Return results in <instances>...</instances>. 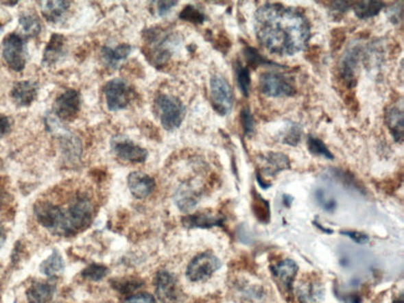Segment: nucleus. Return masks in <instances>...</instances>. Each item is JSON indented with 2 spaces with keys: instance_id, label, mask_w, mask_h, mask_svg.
<instances>
[{
  "instance_id": "nucleus-4",
  "label": "nucleus",
  "mask_w": 404,
  "mask_h": 303,
  "mask_svg": "<svg viewBox=\"0 0 404 303\" xmlns=\"http://www.w3.org/2000/svg\"><path fill=\"white\" fill-rule=\"evenodd\" d=\"M161 125L166 131H174L182 125L186 117V107L182 101L168 93H158L154 99Z\"/></svg>"
},
{
  "instance_id": "nucleus-21",
  "label": "nucleus",
  "mask_w": 404,
  "mask_h": 303,
  "mask_svg": "<svg viewBox=\"0 0 404 303\" xmlns=\"http://www.w3.org/2000/svg\"><path fill=\"white\" fill-rule=\"evenodd\" d=\"M200 194L199 191L191 184H182L174 194V202L178 206L179 210L189 213L198 204Z\"/></svg>"
},
{
  "instance_id": "nucleus-23",
  "label": "nucleus",
  "mask_w": 404,
  "mask_h": 303,
  "mask_svg": "<svg viewBox=\"0 0 404 303\" xmlns=\"http://www.w3.org/2000/svg\"><path fill=\"white\" fill-rule=\"evenodd\" d=\"M132 53V47L128 44H121L116 47H102V59L104 62L106 64V66L111 67V69H117L119 64L126 60L130 53Z\"/></svg>"
},
{
  "instance_id": "nucleus-22",
  "label": "nucleus",
  "mask_w": 404,
  "mask_h": 303,
  "mask_svg": "<svg viewBox=\"0 0 404 303\" xmlns=\"http://www.w3.org/2000/svg\"><path fill=\"white\" fill-rule=\"evenodd\" d=\"M385 123L392 137L397 143H402L404 137L403 110L402 106H393L385 113Z\"/></svg>"
},
{
  "instance_id": "nucleus-44",
  "label": "nucleus",
  "mask_w": 404,
  "mask_h": 303,
  "mask_svg": "<svg viewBox=\"0 0 404 303\" xmlns=\"http://www.w3.org/2000/svg\"><path fill=\"white\" fill-rule=\"evenodd\" d=\"M330 4V8L336 13H346L350 9V3L347 1H332Z\"/></svg>"
},
{
  "instance_id": "nucleus-41",
  "label": "nucleus",
  "mask_w": 404,
  "mask_h": 303,
  "mask_svg": "<svg viewBox=\"0 0 404 303\" xmlns=\"http://www.w3.org/2000/svg\"><path fill=\"white\" fill-rule=\"evenodd\" d=\"M123 303H157L156 298L150 293H136L127 297Z\"/></svg>"
},
{
  "instance_id": "nucleus-39",
  "label": "nucleus",
  "mask_w": 404,
  "mask_h": 303,
  "mask_svg": "<svg viewBox=\"0 0 404 303\" xmlns=\"http://www.w3.org/2000/svg\"><path fill=\"white\" fill-rule=\"evenodd\" d=\"M240 122H241L243 130H244L246 136H252L254 130H255V122H254V117L248 107L243 108V111L240 113Z\"/></svg>"
},
{
  "instance_id": "nucleus-45",
  "label": "nucleus",
  "mask_w": 404,
  "mask_h": 303,
  "mask_svg": "<svg viewBox=\"0 0 404 303\" xmlns=\"http://www.w3.org/2000/svg\"><path fill=\"white\" fill-rule=\"evenodd\" d=\"M257 179H258L259 184H260V186H261L263 189H268V188L272 185L269 182L264 180V177H261L259 173L257 174Z\"/></svg>"
},
{
  "instance_id": "nucleus-9",
  "label": "nucleus",
  "mask_w": 404,
  "mask_h": 303,
  "mask_svg": "<svg viewBox=\"0 0 404 303\" xmlns=\"http://www.w3.org/2000/svg\"><path fill=\"white\" fill-rule=\"evenodd\" d=\"M222 267V261L213 252H202L187 267V277L192 282L206 281Z\"/></svg>"
},
{
  "instance_id": "nucleus-29",
  "label": "nucleus",
  "mask_w": 404,
  "mask_h": 303,
  "mask_svg": "<svg viewBox=\"0 0 404 303\" xmlns=\"http://www.w3.org/2000/svg\"><path fill=\"white\" fill-rule=\"evenodd\" d=\"M331 173L332 177L336 179L337 182H340L344 186H346L347 189H351V191H356L358 193L366 194L365 186L361 184L357 179H356V177L353 174H351L350 171L333 169V171H331Z\"/></svg>"
},
{
  "instance_id": "nucleus-43",
  "label": "nucleus",
  "mask_w": 404,
  "mask_h": 303,
  "mask_svg": "<svg viewBox=\"0 0 404 303\" xmlns=\"http://www.w3.org/2000/svg\"><path fill=\"white\" fill-rule=\"evenodd\" d=\"M10 127H12V125H10L9 119H8L7 116L0 113V138L4 137L10 131Z\"/></svg>"
},
{
  "instance_id": "nucleus-11",
  "label": "nucleus",
  "mask_w": 404,
  "mask_h": 303,
  "mask_svg": "<svg viewBox=\"0 0 404 303\" xmlns=\"http://www.w3.org/2000/svg\"><path fill=\"white\" fill-rule=\"evenodd\" d=\"M156 296L161 303H178L180 298L177 278L168 271H159L154 278Z\"/></svg>"
},
{
  "instance_id": "nucleus-30",
  "label": "nucleus",
  "mask_w": 404,
  "mask_h": 303,
  "mask_svg": "<svg viewBox=\"0 0 404 303\" xmlns=\"http://www.w3.org/2000/svg\"><path fill=\"white\" fill-rule=\"evenodd\" d=\"M19 25L21 27V32L25 35V39L38 36L41 33V23L38 18H35L30 14L20 15Z\"/></svg>"
},
{
  "instance_id": "nucleus-24",
  "label": "nucleus",
  "mask_w": 404,
  "mask_h": 303,
  "mask_svg": "<svg viewBox=\"0 0 404 303\" xmlns=\"http://www.w3.org/2000/svg\"><path fill=\"white\" fill-rule=\"evenodd\" d=\"M70 1H44L41 3L40 9L44 18L51 23L58 24L65 18L69 9H70Z\"/></svg>"
},
{
  "instance_id": "nucleus-15",
  "label": "nucleus",
  "mask_w": 404,
  "mask_h": 303,
  "mask_svg": "<svg viewBox=\"0 0 404 303\" xmlns=\"http://www.w3.org/2000/svg\"><path fill=\"white\" fill-rule=\"evenodd\" d=\"M263 165L260 168L259 174L261 177H275L280 171H286L290 168V159L284 153L270 152L266 156L261 157Z\"/></svg>"
},
{
  "instance_id": "nucleus-42",
  "label": "nucleus",
  "mask_w": 404,
  "mask_h": 303,
  "mask_svg": "<svg viewBox=\"0 0 404 303\" xmlns=\"http://www.w3.org/2000/svg\"><path fill=\"white\" fill-rule=\"evenodd\" d=\"M156 4H157V13H158L159 16H165L178 3L177 1H157Z\"/></svg>"
},
{
  "instance_id": "nucleus-26",
  "label": "nucleus",
  "mask_w": 404,
  "mask_h": 303,
  "mask_svg": "<svg viewBox=\"0 0 404 303\" xmlns=\"http://www.w3.org/2000/svg\"><path fill=\"white\" fill-rule=\"evenodd\" d=\"M65 269L64 258L61 256L59 251L54 250L53 254L47 257V260L43 261L40 265V272L47 277H54L60 275Z\"/></svg>"
},
{
  "instance_id": "nucleus-6",
  "label": "nucleus",
  "mask_w": 404,
  "mask_h": 303,
  "mask_svg": "<svg viewBox=\"0 0 404 303\" xmlns=\"http://www.w3.org/2000/svg\"><path fill=\"white\" fill-rule=\"evenodd\" d=\"M260 91L268 97H287L296 93L292 76L281 73H264L259 80Z\"/></svg>"
},
{
  "instance_id": "nucleus-5",
  "label": "nucleus",
  "mask_w": 404,
  "mask_h": 303,
  "mask_svg": "<svg viewBox=\"0 0 404 303\" xmlns=\"http://www.w3.org/2000/svg\"><path fill=\"white\" fill-rule=\"evenodd\" d=\"M3 58L8 66L16 73H21L27 60V39L19 34H8L3 40Z\"/></svg>"
},
{
  "instance_id": "nucleus-46",
  "label": "nucleus",
  "mask_w": 404,
  "mask_h": 303,
  "mask_svg": "<svg viewBox=\"0 0 404 303\" xmlns=\"http://www.w3.org/2000/svg\"><path fill=\"white\" fill-rule=\"evenodd\" d=\"M283 200H284V205H285V206H290L294 199H292V197H289L287 194H284V195H283Z\"/></svg>"
},
{
  "instance_id": "nucleus-19",
  "label": "nucleus",
  "mask_w": 404,
  "mask_h": 303,
  "mask_svg": "<svg viewBox=\"0 0 404 303\" xmlns=\"http://www.w3.org/2000/svg\"><path fill=\"white\" fill-rule=\"evenodd\" d=\"M296 296L300 303H321L324 298L322 284L316 278L304 280L296 289Z\"/></svg>"
},
{
  "instance_id": "nucleus-47",
  "label": "nucleus",
  "mask_w": 404,
  "mask_h": 303,
  "mask_svg": "<svg viewBox=\"0 0 404 303\" xmlns=\"http://www.w3.org/2000/svg\"><path fill=\"white\" fill-rule=\"evenodd\" d=\"M5 240H7V235H5V232L3 229H0V247L4 245Z\"/></svg>"
},
{
  "instance_id": "nucleus-34",
  "label": "nucleus",
  "mask_w": 404,
  "mask_h": 303,
  "mask_svg": "<svg viewBox=\"0 0 404 303\" xmlns=\"http://www.w3.org/2000/svg\"><path fill=\"white\" fill-rule=\"evenodd\" d=\"M244 55H246V59L248 64H249V67H252V69L260 66V65H270V64H272V61L266 60L261 53H259L257 49L252 47H246Z\"/></svg>"
},
{
  "instance_id": "nucleus-40",
  "label": "nucleus",
  "mask_w": 404,
  "mask_h": 303,
  "mask_svg": "<svg viewBox=\"0 0 404 303\" xmlns=\"http://www.w3.org/2000/svg\"><path fill=\"white\" fill-rule=\"evenodd\" d=\"M341 234L352 239L356 244L365 245L370 241V237L365 232H361V231L344 230L341 231Z\"/></svg>"
},
{
  "instance_id": "nucleus-28",
  "label": "nucleus",
  "mask_w": 404,
  "mask_h": 303,
  "mask_svg": "<svg viewBox=\"0 0 404 303\" xmlns=\"http://www.w3.org/2000/svg\"><path fill=\"white\" fill-rule=\"evenodd\" d=\"M385 7L382 1H358L355 3L353 10L359 19H368L378 15Z\"/></svg>"
},
{
  "instance_id": "nucleus-48",
  "label": "nucleus",
  "mask_w": 404,
  "mask_h": 303,
  "mask_svg": "<svg viewBox=\"0 0 404 303\" xmlns=\"http://www.w3.org/2000/svg\"><path fill=\"white\" fill-rule=\"evenodd\" d=\"M393 303H404L403 302V296H402V295H401V296H399V298H398V300H396V301H394V302Z\"/></svg>"
},
{
  "instance_id": "nucleus-17",
  "label": "nucleus",
  "mask_w": 404,
  "mask_h": 303,
  "mask_svg": "<svg viewBox=\"0 0 404 303\" xmlns=\"http://www.w3.org/2000/svg\"><path fill=\"white\" fill-rule=\"evenodd\" d=\"M361 55V47L355 45L346 51L344 58L340 62V75L341 79L345 81L347 85L356 84V71H357L358 60Z\"/></svg>"
},
{
  "instance_id": "nucleus-14",
  "label": "nucleus",
  "mask_w": 404,
  "mask_h": 303,
  "mask_svg": "<svg viewBox=\"0 0 404 303\" xmlns=\"http://www.w3.org/2000/svg\"><path fill=\"white\" fill-rule=\"evenodd\" d=\"M182 223L189 229H194V228L209 229L214 226H223L226 223V217L223 214H217L213 211H200V213L186 215L182 219Z\"/></svg>"
},
{
  "instance_id": "nucleus-7",
  "label": "nucleus",
  "mask_w": 404,
  "mask_h": 303,
  "mask_svg": "<svg viewBox=\"0 0 404 303\" xmlns=\"http://www.w3.org/2000/svg\"><path fill=\"white\" fill-rule=\"evenodd\" d=\"M209 86H211V101H212L213 108L220 116H226L232 111L233 104H234L232 86L229 85L228 80L220 73L213 75Z\"/></svg>"
},
{
  "instance_id": "nucleus-35",
  "label": "nucleus",
  "mask_w": 404,
  "mask_h": 303,
  "mask_svg": "<svg viewBox=\"0 0 404 303\" xmlns=\"http://www.w3.org/2000/svg\"><path fill=\"white\" fill-rule=\"evenodd\" d=\"M301 137H302V128H301V125H298V123H292L290 127L287 128L285 134H283L281 142L285 143V145L295 147L301 141Z\"/></svg>"
},
{
  "instance_id": "nucleus-18",
  "label": "nucleus",
  "mask_w": 404,
  "mask_h": 303,
  "mask_svg": "<svg viewBox=\"0 0 404 303\" xmlns=\"http://www.w3.org/2000/svg\"><path fill=\"white\" fill-rule=\"evenodd\" d=\"M38 96V85L34 81H19L13 86L10 97L18 107H29Z\"/></svg>"
},
{
  "instance_id": "nucleus-36",
  "label": "nucleus",
  "mask_w": 404,
  "mask_h": 303,
  "mask_svg": "<svg viewBox=\"0 0 404 303\" xmlns=\"http://www.w3.org/2000/svg\"><path fill=\"white\" fill-rule=\"evenodd\" d=\"M108 269L106 266L99 264H91L87 266L85 270L82 271V276L91 280V281H101L104 277L106 276Z\"/></svg>"
},
{
  "instance_id": "nucleus-2",
  "label": "nucleus",
  "mask_w": 404,
  "mask_h": 303,
  "mask_svg": "<svg viewBox=\"0 0 404 303\" xmlns=\"http://www.w3.org/2000/svg\"><path fill=\"white\" fill-rule=\"evenodd\" d=\"M147 59L153 66H165L180 45L178 34L163 29H150L145 35Z\"/></svg>"
},
{
  "instance_id": "nucleus-31",
  "label": "nucleus",
  "mask_w": 404,
  "mask_h": 303,
  "mask_svg": "<svg viewBox=\"0 0 404 303\" xmlns=\"http://www.w3.org/2000/svg\"><path fill=\"white\" fill-rule=\"evenodd\" d=\"M235 75H237V82H238L239 90L246 97L249 96L250 91V85H252V79H250V70L249 67H246L238 62L235 65Z\"/></svg>"
},
{
  "instance_id": "nucleus-33",
  "label": "nucleus",
  "mask_w": 404,
  "mask_h": 303,
  "mask_svg": "<svg viewBox=\"0 0 404 303\" xmlns=\"http://www.w3.org/2000/svg\"><path fill=\"white\" fill-rule=\"evenodd\" d=\"M179 18L188 23H192L195 25H202L204 21H206V15L202 13L199 9L194 7V5H187L180 14H179Z\"/></svg>"
},
{
  "instance_id": "nucleus-1",
  "label": "nucleus",
  "mask_w": 404,
  "mask_h": 303,
  "mask_svg": "<svg viewBox=\"0 0 404 303\" xmlns=\"http://www.w3.org/2000/svg\"><path fill=\"white\" fill-rule=\"evenodd\" d=\"M255 34L272 53L292 56L302 51L310 40V23L298 9L268 3L255 13Z\"/></svg>"
},
{
  "instance_id": "nucleus-38",
  "label": "nucleus",
  "mask_w": 404,
  "mask_h": 303,
  "mask_svg": "<svg viewBox=\"0 0 404 303\" xmlns=\"http://www.w3.org/2000/svg\"><path fill=\"white\" fill-rule=\"evenodd\" d=\"M316 200H318V205L326 211H335L336 209V206H337V203H336V200L335 199L331 198L330 195H327V193H326L324 189H318L316 191Z\"/></svg>"
},
{
  "instance_id": "nucleus-20",
  "label": "nucleus",
  "mask_w": 404,
  "mask_h": 303,
  "mask_svg": "<svg viewBox=\"0 0 404 303\" xmlns=\"http://www.w3.org/2000/svg\"><path fill=\"white\" fill-rule=\"evenodd\" d=\"M67 39L61 34H53L43 55V65L53 66L65 56Z\"/></svg>"
},
{
  "instance_id": "nucleus-25",
  "label": "nucleus",
  "mask_w": 404,
  "mask_h": 303,
  "mask_svg": "<svg viewBox=\"0 0 404 303\" xmlns=\"http://www.w3.org/2000/svg\"><path fill=\"white\" fill-rule=\"evenodd\" d=\"M55 286L50 282H34L27 291V303H47L53 298Z\"/></svg>"
},
{
  "instance_id": "nucleus-3",
  "label": "nucleus",
  "mask_w": 404,
  "mask_h": 303,
  "mask_svg": "<svg viewBox=\"0 0 404 303\" xmlns=\"http://www.w3.org/2000/svg\"><path fill=\"white\" fill-rule=\"evenodd\" d=\"M64 209V208H62ZM93 204L86 194H78L73 202L64 209V224L61 235L71 237L84 230L91 223Z\"/></svg>"
},
{
  "instance_id": "nucleus-12",
  "label": "nucleus",
  "mask_w": 404,
  "mask_h": 303,
  "mask_svg": "<svg viewBox=\"0 0 404 303\" xmlns=\"http://www.w3.org/2000/svg\"><path fill=\"white\" fill-rule=\"evenodd\" d=\"M272 277L275 278L280 290L286 295H292L294 291V281L296 278L298 272V266L295 261L285 258L276 264L272 265L270 267Z\"/></svg>"
},
{
  "instance_id": "nucleus-32",
  "label": "nucleus",
  "mask_w": 404,
  "mask_h": 303,
  "mask_svg": "<svg viewBox=\"0 0 404 303\" xmlns=\"http://www.w3.org/2000/svg\"><path fill=\"white\" fill-rule=\"evenodd\" d=\"M307 148L311 152L313 156L324 157L326 159H333V154L331 151L327 148V145L324 143V141L315 137V136H309L307 138Z\"/></svg>"
},
{
  "instance_id": "nucleus-13",
  "label": "nucleus",
  "mask_w": 404,
  "mask_h": 303,
  "mask_svg": "<svg viewBox=\"0 0 404 303\" xmlns=\"http://www.w3.org/2000/svg\"><path fill=\"white\" fill-rule=\"evenodd\" d=\"M111 148L116 157L130 163H145L148 152L130 139L117 137L111 142Z\"/></svg>"
},
{
  "instance_id": "nucleus-37",
  "label": "nucleus",
  "mask_w": 404,
  "mask_h": 303,
  "mask_svg": "<svg viewBox=\"0 0 404 303\" xmlns=\"http://www.w3.org/2000/svg\"><path fill=\"white\" fill-rule=\"evenodd\" d=\"M112 286L121 293H132L133 291L139 290L143 284L139 280H119L112 281Z\"/></svg>"
},
{
  "instance_id": "nucleus-27",
  "label": "nucleus",
  "mask_w": 404,
  "mask_h": 303,
  "mask_svg": "<svg viewBox=\"0 0 404 303\" xmlns=\"http://www.w3.org/2000/svg\"><path fill=\"white\" fill-rule=\"evenodd\" d=\"M252 209L255 218L260 223L268 224L270 221V205L255 189L252 191Z\"/></svg>"
},
{
  "instance_id": "nucleus-10",
  "label": "nucleus",
  "mask_w": 404,
  "mask_h": 303,
  "mask_svg": "<svg viewBox=\"0 0 404 303\" xmlns=\"http://www.w3.org/2000/svg\"><path fill=\"white\" fill-rule=\"evenodd\" d=\"M81 99L79 91L67 90L55 99L53 107V114L62 122H69L76 119L80 111Z\"/></svg>"
},
{
  "instance_id": "nucleus-8",
  "label": "nucleus",
  "mask_w": 404,
  "mask_h": 303,
  "mask_svg": "<svg viewBox=\"0 0 404 303\" xmlns=\"http://www.w3.org/2000/svg\"><path fill=\"white\" fill-rule=\"evenodd\" d=\"M104 93L106 99L107 108L111 112H117L125 110L131 104L133 99L132 87L125 80L112 79L104 87Z\"/></svg>"
},
{
  "instance_id": "nucleus-16",
  "label": "nucleus",
  "mask_w": 404,
  "mask_h": 303,
  "mask_svg": "<svg viewBox=\"0 0 404 303\" xmlns=\"http://www.w3.org/2000/svg\"><path fill=\"white\" fill-rule=\"evenodd\" d=\"M127 184L133 197L137 199L147 198L152 194L156 188V182L153 180L152 177L141 171H132L127 178Z\"/></svg>"
}]
</instances>
